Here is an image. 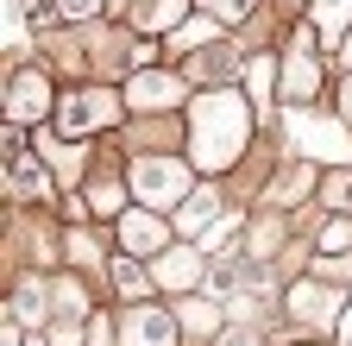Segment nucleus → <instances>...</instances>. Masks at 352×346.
I'll list each match as a JSON object with an SVG mask.
<instances>
[{
  "label": "nucleus",
  "mask_w": 352,
  "mask_h": 346,
  "mask_svg": "<svg viewBox=\"0 0 352 346\" xmlns=\"http://www.w3.org/2000/svg\"><path fill=\"white\" fill-rule=\"evenodd\" d=\"M340 107H346V120H352V82H346V95H340Z\"/></svg>",
  "instance_id": "c85d7f7f"
},
{
  "label": "nucleus",
  "mask_w": 352,
  "mask_h": 346,
  "mask_svg": "<svg viewBox=\"0 0 352 346\" xmlns=\"http://www.w3.org/2000/svg\"><path fill=\"white\" fill-rule=\"evenodd\" d=\"M289 309H296L308 327H333L340 296H333V290H321V283H296V290H289Z\"/></svg>",
  "instance_id": "20e7f679"
},
{
  "label": "nucleus",
  "mask_w": 352,
  "mask_h": 346,
  "mask_svg": "<svg viewBox=\"0 0 352 346\" xmlns=\"http://www.w3.org/2000/svg\"><path fill=\"white\" fill-rule=\"evenodd\" d=\"M176 221H183V227H208V221H214V195H189Z\"/></svg>",
  "instance_id": "2eb2a0df"
},
{
  "label": "nucleus",
  "mask_w": 352,
  "mask_h": 346,
  "mask_svg": "<svg viewBox=\"0 0 352 346\" xmlns=\"http://www.w3.org/2000/svg\"><path fill=\"white\" fill-rule=\"evenodd\" d=\"M176 95H183L176 76H139V82H132V101H139V107H157V101H176Z\"/></svg>",
  "instance_id": "9b49d317"
},
{
  "label": "nucleus",
  "mask_w": 352,
  "mask_h": 346,
  "mask_svg": "<svg viewBox=\"0 0 352 346\" xmlns=\"http://www.w3.org/2000/svg\"><path fill=\"white\" fill-rule=\"evenodd\" d=\"M57 7H63V19H88V13H95V0H57Z\"/></svg>",
  "instance_id": "393cba45"
},
{
  "label": "nucleus",
  "mask_w": 352,
  "mask_h": 346,
  "mask_svg": "<svg viewBox=\"0 0 352 346\" xmlns=\"http://www.w3.org/2000/svg\"><path fill=\"white\" fill-rule=\"evenodd\" d=\"M113 283H120L126 296H139V290H145V271H139V265H113Z\"/></svg>",
  "instance_id": "aec40b11"
},
{
  "label": "nucleus",
  "mask_w": 352,
  "mask_h": 346,
  "mask_svg": "<svg viewBox=\"0 0 352 346\" xmlns=\"http://www.w3.org/2000/svg\"><path fill=\"white\" fill-rule=\"evenodd\" d=\"M183 327L208 334V327H214V309H208V302H183Z\"/></svg>",
  "instance_id": "6ab92c4d"
},
{
  "label": "nucleus",
  "mask_w": 352,
  "mask_h": 346,
  "mask_svg": "<svg viewBox=\"0 0 352 346\" xmlns=\"http://www.w3.org/2000/svg\"><path fill=\"white\" fill-rule=\"evenodd\" d=\"M176 340V321L164 309H132L126 315V346H170Z\"/></svg>",
  "instance_id": "39448f33"
},
{
  "label": "nucleus",
  "mask_w": 352,
  "mask_h": 346,
  "mask_svg": "<svg viewBox=\"0 0 352 346\" xmlns=\"http://www.w3.org/2000/svg\"><path fill=\"white\" fill-rule=\"evenodd\" d=\"M25 346H44V340H25Z\"/></svg>",
  "instance_id": "7c9ffc66"
},
{
  "label": "nucleus",
  "mask_w": 352,
  "mask_h": 346,
  "mask_svg": "<svg viewBox=\"0 0 352 346\" xmlns=\"http://www.w3.org/2000/svg\"><path fill=\"white\" fill-rule=\"evenodd\" d=\"M132 183H139V195L151 208H170V202H183L189 177H183V164H170V158H145L139 170H132Z\"/></svg>",
  "instance_id": "f03ea898"
},
{
  "label": "nucleus",
  "mask_w": 352,
  "mask_h": 346,
  "mask_svg": "<svg viewBox=\"0 0 352 346\" xmlns=\"http://www.w3.org/2000/svg\"><path fill=\"white\" fill-rule=\"evenodd\" d=\"M19 321H44V290L38 283H19Z\"/></svg>",
  "instance_id": "dca6fc26"
},
{
  "label": "nucleus",
  "mask_w": 352,
  "mask_h": 346,
  "mask_svg": "<svg viewBox=\"0 0 352 346\" xmlns=\"http://www.w3.org/2000/svg\"><path fill=\"white\" fill-rule=\"evenodd\" d=\"M308 51H315V25L302 32V51L289 57V76H283L289 101H308V95H315V82H321V69H315V57H308Z\"/></svg>",
  "instance_id": "0eeeda50"
},
{
  "label": "nucleus",
  "mask_w": 352,
  "mask_h": 346,
  "mask_svg": "<svg viewBox=\"0 0 352 346\" xmlns=\"http://www.w3.org/2000/svg\"><path fill=\"white\" fill-rule=\"evenodd\" d=\"M208 7V19H220V25H239L245 19V0H201Z\"/></svg>",
  "instance_id": "f3484780"
},
{
  "label": "nucleus",
  "mask_w": 352,
  "mask_h": 346,
  "mask_svg": "<svg viewBox=\"0 0 352 346\" xmlns=\"http://www.w3.org/2000/svg\"><path fill=\"white\" fill-rule=\"evenodd\" d=\"M176 19H183V0H145V7H139V25L145 32H170Z\"/></svg>",
  "instance_id": "f8f14e48"
},
{
  "label": "nucleus",
  "mask_w": 352,
  "mask_h": 346,
  "mask_svg": "<svg viewBox=\"0 0 352 346\" xmlns=\"http://www.w3.org/2000/svg\"><path fill=\"white\" fill-rule=\"evenodd\" d=\"M201 38H214V19H195V25H183V32H176V45H201Z\"/></svg>",
  "instance_id": "4be33fe9"
},
{
  "label": "nucleus",
  "mask_w": 352,
  "mask_h": 346,
  "mask_svg": "<svg viewBox=\"0 0 352 346\" xmlns=\"http://www.w3.org/2000/svg\"><path fill=\"white\" fill-rule=\"evenodd\" d=\"M201 277V258L189 252V246H176V252H164L157 258V283H170V290H189Z\"/></svg>",
  "instance_id": "1a4fd4ad"
},
{
  "label": "nucleus",
  "mask_w": 352,
  "mask_h": 346,
  "mask_svg": "<svg viewBox=\"0 0 352 346\" xmlns=\"http://www.w3.org/2000/svg\"><path fill=\"white\" fill-rule=\"evenodd\" d=\"M239 145H245V101L233 89H220L195 107V158L208 170H227L239 158Z\"/></svg>",
  "instance_id": "f257e3e1"
},
{
  "label": "nucleus",
  "mask_w": 352,
  "mask_h": 346,
  "mask_svg": "<svg viewBox=\"0 0 352 346\" xmlns=\"http://www.w3.org/2000/svg\"><path fill=\"white\" fill-rule=\"evenodd\" d=\"M346 19H352V0H315V32L321 38H333Z\"/></svg>",
  "instance_id": "ddd939ff"
},
{
  "label": "nucleus",
  "mask_w": 352,
  "mask_h": 346,
  "mask_svg": "<svg viewBox=\"0 0 352 346\" xmlns=\"http://www.w3.org/2000/svg\"><path fill=\"white\" fill-rule=\"evenodd\" d=\"M120 233H126V246H132V252L164 246V221H157V214H126V221H120Z\"/></svg>",
  "instance_id": "9d476101"
},
{
  "label": "nucleus",
  "mask_w": 352,
  "mask_h": 346,
  "mask_svg": "<svg viewBox=\"0 0 352 346\" xmlns=\"http://www.w3.org/2000/svg\"><path fill=\"white\" fill-rule=\"evenodd\" d=\"M327 246H333V252H340V246H352V227H346V221H333V227H327Z\"/></svg>",
  "instance_id": "a878e982"
},
{
  "label": "nucleus",
  "mask_w": 352,
  "mask_h": 346,
  "mask_svg": "<svg viewBox=\"0 0 352 346\" xmlns=\"http://www.w3.org/2000/svg\"><path fill=\"white\" fill-rule=\"evenodd\" d=\"M195 76H201V82H227V76H233V51H208V57H195Z\"/></svg>",
  "instance_id": "4468645a"
},
{
  "label": "nucleus",
  "mask_w": 352,
  "mask_h": 346,
  "mask_svg": "<svg viewBox=\"0 0 352 346\" xmlns=\"http://www.w3.org/2000/svg\"><path fill=\"white\" fill-rule=\"evenodd\" d=\"M113 95H76V101H63V133H88V126H101V120H113Z\"/></svg>",
  "instance_id": "423d86ee"
},
{
  "label": "nucleus",
  "mask_w": 352,
  "mask_h": 346,
  "mask_svg": "<svg viewBox=\"0 0 352 346\" xmlns=\"http://www.w3.org/2000/svg\"><path fill=\"white\" fill-rule=\"evenodd\" d=\"M214 346H258V334H252V327H227Z\"/></svg>",
  "instance_id": "5701e85b"
},
{
  "label": "nucleus",
  "mask_w": 352,
  "mask_h": 346,
  "mask_svg": "<svg viewBox=\"0 0 352 346\" xmlns=\"http://www.w3.org/2000/svg\"><path fill=\"white\" fill-rule=\"evenodd\" d=\"M289 133L302 139V151H321V158H333V164H352V139L340 133V126H327V120H308L302 107L289 113Z\"/></svg>",
  "instance_id": "7ed1b4c3"
},
{
  "label": "nucleus",
  "mask_w": 352,
  "mask_h": 346,
  "mask_svg": "<svg viewBox=\"0 0 352 346\" xmlns=\"http://www.w3.org/2000/svg\"><path fill=\"white\" fill-rule=\"evenodd\" d=\"M95 346H113V334H107V321H95Z\"/></svg>",
  "instance_id": "cd10ccee"
},
{
  "label": "nucleus",
  "mask_w": 352,
  "mask_h": 346,
  "mask_svg": "<svg viewBox=\"0 0 352 346\" xmlns=\"http://www.w3.org/2000/svg\"><path fill=\"white\" fill-rule=\"evenodd\" d=\"M44 101H51V89H44V76H19L13 89H7V107H13V120H44Z\"/></svg>",
  "instance_id": "6e6552de"
},
{
  "label": "nucleus",
  "mask_w": 352,
  "mask_h": 346,
  "mask_svg": "<svg viewBox=\"0 0 352 346\" xmlns=\"http://www.w3.org/2000/svg\"><path fill=\"white\" fill-rule=\"evenodd\" d=\"M302 189H308V164H296V170H289V177L271 189V202H289V195H302Z\"/></svg>",
  "instance_id": "a211bd4d"
},
{
  "label": "nucleus",
  "mask_w": 352,
  "mask_h": 346,
  "mask_svg": "<svg viewBox=\"0 0 352 346\" xmlns=\"http://www.w3.org/2000/svg\"><path fill=\"white\" fill-rule=\"evenodd\" d=\"M327 195H333V202H346V208H352V177H333V183H327Z\"/></svg>",
  "instance_id": "bb28decb"
},
{
  "label": "nucleus",
  "mask_w": 352,
  "mask_h": 346,
  "mask_svg": "<svg viewBox=\"0 0 352 346\" xmlns=\"http://www.w3.org/2000/svg\"><path fill=\"white\" fill-rule=\"evenodd\" d=\"M346 63H352V38H346Z\"/></svg>",
  "instance_id": "c756f323"
},
{
  "label": "nucleus",
  "mask_w": 352,
  "mask_h": 346,
  "mask_svg": "<svg viewBox=\"0 0 352 346\" xmlns=\"http://www.w3.org/2000/svg\"><path fill=\"white\" fill-rule=\"evenodd\" d=\"M252 95H258V101L271 95V57H258V63H252Z\"/></svg>",
  "instance_id": "412c9836"
},
{
  "label": "nucleus",
  "mask_w": 352,
  "mask_h": 346,
  "mask_svg": "<svg viewBox=\"0 0 352 346\" xmlns=\"http://www.w3.org/2000/svg\"><path fill=\"white\" fill-rule=\"evenodd\" d=\"M95 208H107V214H113V208H120V183H101V189H95Z\"/></svg>",
  "instance_id": "b1692460"
}]
</instances>
